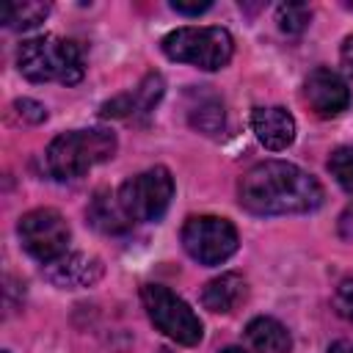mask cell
I'll return each mask as SVG.
<instances>
[{"instance_id":"1","label":"cell","mask_w":353,"mask_h":353,"mask_svg":"<svg viewBox=\"0 0 353 353\" xmlns=\"http://www.w3.org/2000/svg\"><path fill=\"white\" fill-rule=\"evenodd\" d=\"M240 207L254 215H298L323 204L320 182L295 163L265 160L251 165L237 185Z\"/></svg>"},{"instance_id":"2","label":"cell","mask_w":353,"mask_h":353,"mask_svg":"<svg viewBox=\"0 0 353 353\" xmlns=\"http://www.w3.org/2000/svg\"><path fill=\"white\" fill-rule=\"evenodd\" d=\"M17 66L33 83L74 85L85 74L80 47L72 39H61L52 33L25 39L17 50Z\"/></svg>"},{"instance_id":"3","label":"cell","mask_w":353,"mask_h":353,"mask_svg":"<svg viewBox=\"0 0 353 353\" xmlns=\"http://www.w3.org/2000/svg\"><path fill=\"white\" fill-rule=\"evenodd\" d=\"M113 152H116V135L110 130H102V127L72 130V132H61L50 141V146L44 152V165H47L50 176L66 182V179H77L85 171H91L94 165L110 160Z\"/></svg>"},{"instance_id":"4","label":"cell","mask_w":353,"mask_h":353,"mask_svg":"<svg viewBox=\"0 0 353 353\" xmlns=\"http://www.w3.org/2000/svg\"><path fill=\"white\" fill-rule=\"evenodd\" d=\"M165 58L176 63H190L204 72L223 69L232 61L234 52V39L226 28L221 25H207V28H176L160 41Z\"/></svg>"},{"instance_id":"5","label":"cell","mask_w":353,"mask_h":353,"mask_svg":"<svg viewBox=\"0 0 353 353\" xmlns=\"http://www.w3.org/2000/svg\"><path fill=\"white\" fill-rule=\"evenodd\" d=\"M116 199L130 223L160 221L174 199V176L163 165L146 168V171L130 176L116 190Z\"/></svg>"},{"instance_id":"6","label":"cell","mask_w":353,"mask_h":353,"mask_svg":"<svg viewBox=\"0 0 353 353\" xmlns=\"http://www.w3.org/2000/svg\"><path fill=\"white\" fill-rule=\"evenodd\" d=\"M141 301H143V309H146L149 320L154 323V328L163 331L168 339L179 342V345H199L201 342L204 325H201L199 314L179 295H174L168 287L143 284Z\"/></svg>"},{"instance_id":"7","label":"cell","mask_w":353,"mask_h":353,"mask_svg":"<svg viewBox=\"0 0 353 353\" xmlns=\"http://www.w3.org/2000/svg\"><path fill=\"white\" fill-rule=\"evenodd\" d=\"M182 248L199 265H221L237 251V229L218 215H193L182 226Z\"/></svg>"},{"instance_id":"8","label":"cell","mask_w":353,"mask_h":353,"mask_svg":"<svg viewBox=\"0 0 353 353\" xmlns=\"http://www.w3.org/2000/svg\"><path fill=\"white\" fill-rule=\"evenodd\" d=\"M17 234H19V243L22 248L39 259L41 265L58 259L61 254H66V245H69V223L66 218L52 210V207H39V210H30L19 218V226H17Z\"/></svg>"},{"instance_id":"9","label":"cell","mask_w":353,"mask_h":353,"mask_svg":"<svg viewBox=\"0 0 353 353\" xmlns=\"http://www.w3.org/2000/svg\"><path fill=\"white\" fill-rule=\"evenodd\" d=\"M303 102L320 119H334L350 108V88L334 69H314L303 80Z\"/></svg>"},{"instance_id":"10","label":"cell","mask_w":353,"mask_h":353,"mask_svg":"<svg viewBox=\"0 0 353 353\" xmlns=\"http://www.w3.org/2000/svg\"><path fill=\"white\" fill-rule=\"evenodd\" d=\"M44 276L55 287H66V290L91 287L102 276V262L97 256H88V254H72V251H66L58 259H52V262L44 265Z\"/></svg>"},{"instance_id":"11","label":"cell","mask_w":353,"mask_h":353,"mask_svg":"<svg viewBox=\"0 0 353 353\" xmlns=\"http://www.w3.org/2000/svg\"><path fill=\"white\" fill-rule=\"evenodd\" d=\"M251 127H254L256 141L270 152H281L295 141V119H292V113H287L279 105L254 108Z\"/></svg>"},{"instance_id":"12","label":"cell","mask_w":353,"mask_h":353,"mask_svg":"<svg viewBox=\"0 0 353 353\" xmlns=\"http://www.w3.org/2000/svg\"><path fill=\"white\" fill-rule=\"evenodd\" d=\"M160 97H163V77L152 72V74H146V77L141 80V85H138L135 91L119 94L116 99L105 102L99 113H102L105 119H127V116L152 110Z\"/></svg>"},{"instance_id":"13","label":"cell","mask_w":353,"mask_h":353,"mask_svg":"<svg viewBox=\"0 0 353 353\" xmlns=\"http://www.w3.org/2000/svg\"><path fill=\"white\" fill-rule=\"evenodd\" d=\"M245 295L248 287L240 273H221L212 281H207V287L201 290V303L215 314H229L245 301Z\"/></svg>"},{"instance_id":"14","label":"cell","mask_w":353,"mask_h":353,"mask_svg":"<svg viewBox=\"0 0 353 353\" xmlns=\"http://www.w3.org/2000/svg\"><path fill=\"white\" fill-rule=\"evenodd\" d=\"M245 342L251 353H290L292 336L276 317H254L245 325Z\"/></svg>"},{"instance_id":"15","label":"cell","mask_w":353,"mask_h":353,"mask_svg":"<svg viewBox=\"0 0 353 353\" xmlns=\"http://www.w3.org/2000/svg\"><path fill=\"white\" fill-rule=\"evenodd\" d=\"M85 215H88L91 226L99 229V232H105V234H119V232H127V229L132 226V223L127 221V215L121 212L116 193H110V190H99V193L91 199Z\"/></svg>"},{"instance_id":"16","label":"cell","mask_w":353,"mask_h":353,"mask_svg":"<svg viewBox=\"0 0 353 353\" xmlns=\"http://www.w3.org/2000/svg\"><path fill=\"white\" fill-rule=\"evenodd\" d=\"M50 14V3H39V0H14V3H6L0 8V19L6 28L11 30H28V28H36L39 22H44V17Z\"/></svg>"},{"instance_id":"17","label":"cell","mask_w":353,"mask_h":353,"mask_svg":"<svg viewBox=\"0 0 353 353\" xmlns=\"http://www.w3.org/2000/svg\"><path fill=\"white\" fill-rule=\"evenodd\" d=\"M190 121H193L196 130H201L207 135H215L218 130H223V105H221V99L199 94L196 105H190Z\"/></svg>"},{"instance_id":"18","label":"cell","mask_w":353,"mask_h":353,"mask_svg":"<svg viewBox=\"0 0 353 353\" xmlns=\"http://www.w3.org/2000/svg\"><path fill=\"white\" fill-rule=\"evenodd\" d=\"M309 19H312V8H309L306 3H281V6L276 8V22H279V28H281L284 33H290V36L303 33L306 25H309Z\"/></svg>"},{"instance_id":"19","label":"cell","mask_w":353,"mask_h":353,"mask_svg":"<svg viewBox=\"0 0 353 353\" xmlns=\"http://www.w3.org/2000/svg\"><path fill=\"white\" fill-rule=\"evenodd\" d=\"M328 171L336 179V185L353 196V146H339L328 157Z\"/></svg>"},{"instance_id":"20","label":"cell","mask_w":353,"mask_h":353,"mask_svg":"<svg viewBox=\"0 0 353 353\" xmlns=\"http://www.w3.org/2000/svg\"><path fill=\"white\" fill-rule=\"evenodd\" d=\"M334 309L339 317H345L347 323H353V276L342 279L336 292H334Z\"/></svg>"},{"instance_id":"21","label":"cell","mask_w":353,"mask_h":353,"mask_svg":"<svg viewBox=\"0 0 353 353\" xmlns=\"http://www.w3.org/2000/svg\"><path fill=\"white\" fill-rule=\"evenodd\" d=\"M14 108H17V113L25 119V121H33V124H39V121H44L47 119V108L41 105V102H36V99H17L14 102Z\"/></svg>"},{"instance_id":"22","label":"cell","mask_w":353,"mask_h":353,"mask_svg":"<svg viewBox=\"0 0 353 353\" xmlns=\"http://www.w3.org/2000/svg\"><path fill=\"white\" fill-rule=\"evenodd\" d=\"M171 8H174L176 14H185V17H199V14L210 11L212 3H210V0H204V3H182V0H174Z\"/></svg>"},{"instance_id":"23","label":"cell","mask_w":353,"mask_h":353,"mask_svg":"<svg viewBox=\"0 0 353 353\" xmlns=\"http://www.w3.org/2000/svg\"><path fill=\"white\" fill-rule=\"evenodd\" d=\"M339 61H342V69H345V74H350L353 77V33L342 41V50H339Z\"/></svg>"},{"instance_id":"24","label":"cell","mask_w":353,"mask_h":353,"mask_svg":"<svg viewBox=\"0 0 353 353\" xmlns=\"http://www.w3.org/2000/svg\"><path fill=\"white\" fill-rule=\"evenodd\" d=\"M339 234L345 240H353V207H347L342 212V218H339Z\"/></svg>"},{"instance_id":"25","label":"cell","mask_w":353,"mask_h":353,"mask_svg":"<svg viewBox=\"0 0 353 353\" xmlns=\"http://www.w3.org/2000/svg\"><path fill=\"white\" fill-rule=\"evenodd\" d=\"M328 353H353V342L339 339V342H334V345L328 347Z\"/></svg>"},{"instance_id":"26","label":"cell","mask_w":353,"mask_h":353,"mask_svg":"<svg viewBox=\"0 0 353 353\" xmlns=\"http://www.w3.org/2000/svg\"><path fill=\"white\" fill-rule=\"evenodd\" d=\"M221 353H243L240 347H226V350H221Z\"/></svg>"},{"instance_id":"27","label":"cell","mask_w":353,"mask_h":353,"mask_svg":"<svg viewBox=\"0 0 353 353\" xmlns=\"http://www.w3.org/2000/svg\"><path fill=\"white\" fill-rule=\"evenodd\" d=\"M347 8H350V11H353V3H347Z\"/></svg>"},{"instance_id":"28","label":"cell","mask_w":353,"mask_h":353,"mask_svg":"<svg viewBox=\"0 0 353 353\" xmlns=\"http://www.w3.org/2000/svg\"><path fill=\"white\" fill-rule=\"evenodd\" d=\"M3 353H8V350H3Z\"/></svg>"}]
</instances>
